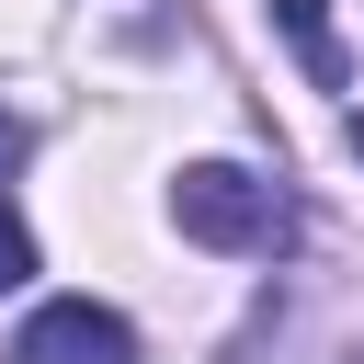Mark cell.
<instances>
[{
	"label": "cell",
	"mask_w": 364,
	"mask_h": 364,
	"mask_svg": "<svg viewBox=\"0 0 364 364\" xmlns=\"http://www.w3.org/2000/svg\"><path fill=\"white\" fill-rule=\"evenodd\" d=\"M11 364H136V330L91 296H46L23 330H11Z\"/></svg>",
	"instance_id": "obj_2"
},
{
	"label": "cell",
	"mask_w": 364,
	"mask_h": 364,
	"mask_svg": "<svg viewBox=\"0 0 364 364\" xmlns=\"http://www.w3.org/2000/svg\"><path fill=\"white\" fill-rule=\"evenodd\" d=\"M171 216H182V239H205V250H250V262L296 250V193L262 182V171H239V159H193V171L171 182Z\"/></svg>",
	"instance_id": "obj_1"
},
{
	"label": "cell",
	"mask_w": 364,
	"mask_h": 364,
	"mask_svg": "<svg viewBox=\"0 0 364 364\" xmlns=\"http://www.w3.org/2000/svg\"><path fill=\"white\" fill-rule=\"evenodd\" d=\"M273 34L296 46V68L318 80V91H341L353 68H341V34H330V0H273Z\"/></svg>",
	"instance_id": "obj_3"
},
{
	"label": "cell",
	"mask_w": 364,
	"mask_h": 364,
	"mask_svg": "<svg viewBox=\"0 0 364 364\" xmlns=\"http://www.w3.org/2000/svg\"><path fill=\"white\" fill-rule=\"evenodd\" d=\"M341 148H353V159H364V114H341Z\"/></svg>",
	"instance_id": "obj_6"
},
{
	"label": "cell",
	"mask_w": 364,
	"mask_h": 364,
	"mask_svg": "<svg viewBox=\"0 0 364 364\" xmlns=\"http://www.w3.org/2000/svg\"><path fill=\"white\" fill-rule=\"evenodd\" d=\"M23 148H34V125H23V114H0V182L23 171Z\"/></svg>",
	"instance_id": "obj_5"
},
{
	"label": "cell",
	"mask_w": 364,
	"mask_h": 364,
	"mask_svg": "<svg viewBox=\"0 0 364 364\" xmlns=\"http://www.w3.org/2000/svg\"><path fill=\"white\" fill-rule=\"evenodd\" d=\"M23 273H34V239H23V216H11V205H0V296H11V284H23Z\"/></svg>",
	"instance_id": "obj_4"
}]
</instances>
